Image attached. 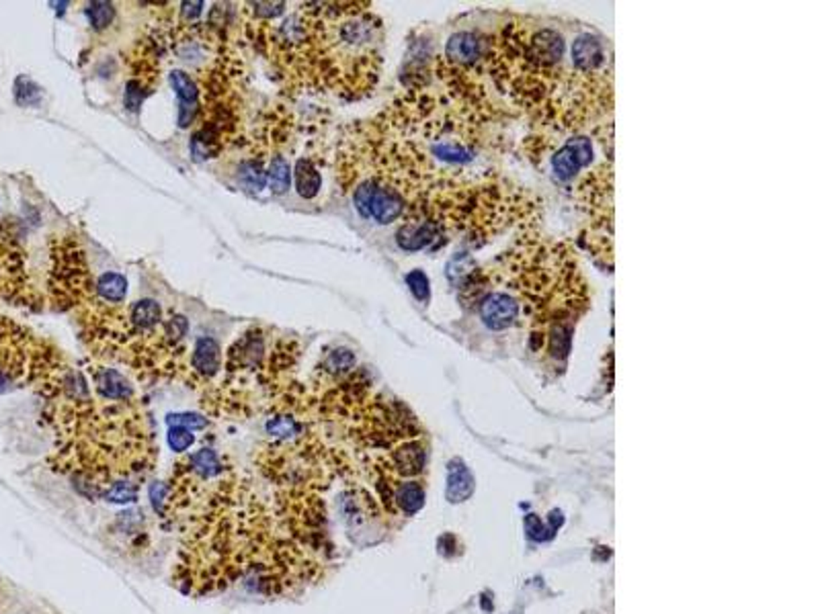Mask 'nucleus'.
<instances>
[{
	"label": "nucleus",
	"mask_w": 820,
	"mask_h": 614,
	"mask_svg": "<svg viewBox=\"0 0 820 614\" xmlns=\"http://www.w3.org/2000/svg\"><path fill=\"white\" fill-rule=\"evenodd\" d=\"M488 78L541 131L580 133L611 111V74L572 68L564 33L525 19L490 35Z\"/></svg>",
	"instance_id": "nucleus-1"
},
{
	"label": "nucleus",
	"mask_w": 820,
	"mask_h": 614,
	"mask_svg": "<svg viewBox=\"0 0 820 614\" xmlns=\"http://www.w3.org/2000/svg\"><path fill=\"white\" fill-rule=\"evenodd\" d=\"M96 280L91 276L87 256L74 236H58L52 242L50 293L58 309H85L96 299Z\"/></svg>",
	"instance_id": "nucleus-2"
},
{
	"label": "nucleus",
	"mask_w": 820,
	"mask_h": 614,
	"mask_svg": "<svg viewBox=\"0 0 820 614\" xmlns=\"http://www.w3.org/2000/svg\"><path fill=\"white\" fill-rule=\"evenodd\" d=\"M595 160V140L583 133H572L566 142L550 154V170L558 183L580 179L583 170L591 168Z\"/></svg>",
	"instance_id": "nucleus-3"
},
{
	"label": "nucleus",
	"mask_w": 820,
	"mask_h": 614,
	"mask_svg": "<svg viewBox=\"0 0 820 614\" xmlns=\"http://www.w3.org/2000/svg\"><path fill=\"white\" fill-rule=\"evenodd\" d=\"M265 334L261 328H251L238 338L226 352V381H236L244 373H254L261 379V373L267 363Z\"/></svg>",
	"instance_id": "nucleus-4"
},
{
	"label": "nucleus",
	"mask_w": 820,
	"mask_h": 614,
	"mask_svg": "<svg viewBox=\"0 0 820 614\" xmlns=\"http://www.w3.org/2000/svg\"><path fill=\"white\" fill-rule=\"evenodd\" d=\"M221 368L220 344L210 336L197 338L189 361L191 385H207Z\"/></svg>",
	"instance_id": "nucleus-5"
},
{
	"label": "nucleus",
	"mask_w": 820,
	"mask_h": 614,
	"mask_svg": "<svg viewBox=\"0 0 820 614\" xmlns=\"http://www.w3.org/2000/svg\"><path fill=\"white\" fill-rule=\"evenodd\" d=\"M170 87L179 98V127L187 129L197 123L201 109V92L199 84L191 78L185 70H173L168 74Z\"/></svg>",
	"instance_id": "nucleus-6"
},
{
	"label": "nucleus",
	"mask_w": 820,
	"mask_h": 614,
	"mask_svg": "<svg viewBox=\"0 0 820 614\" xmlns=\"http://www.w3.org/2000/svg\"><path fill=\"white\" fill-rule=\"evenodd\" d=\"M91 375H93V383H95L93 387H95L96 398L107 399V401H133L136 399L133 385L117 368L95 365V367H91Z\"/></svg>",
	"instance_id": "nucleus-7"
},
{
	"label": "nucleus",
	"mask_w": 820,
	"mask_h": 614,
	"mask_svg": "<svg viewBox=\"0 0 820 614\" xmlns=\"http://www.w3.org/2000/svg\"><path fill=\"white\" fill-rule=\"evenodd\" d=\"M476 490V479L462 459H451L447 463V490L445 495L451 504H460L472 497Z\"/></svg>",
	"instance_id": "nucleus-8"
},
{
	"label": "nucleus",
	"mask_w": 820,
	"mask_h": 614,
	"mask_svg": "<svg viewBox=\"0 0 820 614\" xmlns=\"http://www.w3.org/2000/svg\"><path fill=\"white\" fill-rule=\"evenodd\" d=\"M427 451L418 440H407L392 451V465L398 475H416L425 469Z\"/></svg>",
	"instance_id": "nucleus-9"
},
{
	"label": "nucleus",
	"mask_w": 820,
	"mask_h": 614,
	"mask_svg": "<svg viewBox=\"0 0 820 614\" xmlns=\"http://www.w3.org/2000/svg\"><path fill=\"white\" fill-rule=\"evenodd\" d=\"M127 322L133 332H150L162 324V307L154 299H142L126 307Z\"/></svg>",
	"instance_id": "nucleus-10"
},
{
	"label": "nucleus",
	"mask_w": 820,
	"mask_h": 614,
	"mask_svg": "<svg viewBox=\"0 0 820 614\" xmlns=\"http://www.w3.org/2000/svg\"><path fill=\"white\" fill-rule=\"evenodd\" d=\"M355 365H357V359L349 348H335L332 352H328L324 357V361L318 367V373L324 381L335 383V381H341L347 375H351L355 370Z\"/></svg>",
	"instance_id": "nucleus-11"
},
{
	"label": "nucleus",
	"mask_w": 820,
	"mask_h": 614,
	"mask_svg": "<svg viewBox=\"0 0 820 614\" xmlns=\"http://www.w3.org/2000/svg\"><path fill=\"white\" fill-rule=\"evenodd\" d=\"M293 177H295V188H298L300 197H304V199H314L316 195L320 193L322 174H320L318 166H316L314 160H312L310 156H302V158L295 162Z\"/></svg>",
	"instance_id": "nucleus-12"
},
{
	"label": "nucleus",
	"mask_w": 820,
	"mask_h": 614,
	"mask_svg": "<svg viewBox=\"0 0 820 614\" xmlns=\"http://www.w3.org/2000/svg\"><path fill=\"white\" fill-rule=\"evenodd\" d=\"M96 297L111 306H122L127 295L126 276L119 273H105L96 278Z\"/></svg>",
	"instance_id": "nucleus-13"
},
{
	"label": "nucleus",
	"mask_w": 820,
	"mask_h": 614,
	"mask_svg": "<svg viewBox=\"0 0 820 614\" xmlns=\"http://www.w3.org/2000/svg\"><path fill=\"white\" fill-rule=\"evenodd\" d=\"M267 183L271 186L273 195H285L289 190L291 166H289V160L285 158L284 154L277 152L275 156H271L269 168H267Z\"/></svg>",
	"instance_id": "nucleus-14"
},
{
	"label": "nucleus",
	"mask_w": 820,
	"mask_h": 614,
	"mask_svg": "<svg viewBox=\"0 0 820 614\" xmlns=\"http://www.w3.org/2000/svg\"><path fill=\"white\" fill-rule=\"evenodd\" d=\"M394 500L404 514H416L425 506V490L418 481H407L396 488Z\"/></svg>",
	"instance_id": "nucleus-15"
},
{
	"label": "nucleus",
	"mask_w": 820,
	"mask_h": 614,
	"mask_svg": "<svg viewBox=\"0 0 820 614\" xmlns=\"http://www.w3.org/2000/svg\"><path fill=\"white\" fill-rule=\"evenodd\" d=\"M474 271H476V260H474L468 252H462V254H455V256L449 260V264H447V278L451 280L453 287L460 289V287L464 285V280L472 275Z\"/></svg>",
	"instance_id": "nucleus-16"
},
{
	"label": "nucleus",
	"mask_w": 820,
	"mask_h": 614,
	"mask_svg": "<svg viewBox=\"0 0 820 614\" xmlns=\"http://www.w3.org/2000/svg\"><path fill=\"white\" fill-rule=\"evenodd\" d=\"M113 17H115V6H113L111 2L96 0V2H91V4L87 6L89 25L95 31L107 29V27L113 23Z\"/></svg>",
	"instance_id": "nucleus-17"
},
{
	"label": "nucleus",
	"mask_w": 820,
	"mask_h": 614,
	"mask_svg": "<svg viewBox=\"0 0 820 614\" xmlns=\"http://www.w3.org/2000/svg\"><path fill=\"white\" fill-rule=\"evenodd\" d=\"M103 495L111 504H131V502L138 500V486L131 484L129 479H119L113 486H109V490L105 491Z\"/></svg>",
	"instance_id": "nucleus-18"
},
{
	"label": "nucleus",
	"mask_w": 820,
	"mask_h": 614,
	"mask_svg": "<svg viewBox=\"0 0 820 614\" xmlns=\"http://www.w3.org/2000/svg\"><path fill=\"white\" fill-rule=\"evenodd\" d=\"M166 424H168V428L170 426H181V428H187L193 432V430L207 428V418L201 416V414H193V412H179V414H168Z\"/></svg>",
	"instance_id": "nucleus-19"
},
{
	"label": "nucleus",
	"mask_w": 820,
	"mask_h": 614,
	"mask_svg": "<svg viewBox=\"0 0 820 614\" xmlns=\"http://www.w3.org/2000/svg\"><path fill=\"white\" fill-rule=\"evenodd\" d=\"M15 98L19 105H37L41 98V89L25 76H19L15 82Z\"/></svg>",
	"instance_id": "nucleus-20"
},
{
	"label": "nucleus",
	"mask_w": 820,
	"mask_h": 614,
	"mask_svg": "<svg viewBox=\"0 0 820 614\" xmlns=\"http://www.w3.org/2000/svg\"><path fill=\"white\" fill-rule=\"evenodd\" d=\"M152 91H148L142 82H138V80H133V78H129L126 84V96H124V105H126L127 111H131V113H138L140 111V107H142V103H144V98L148 96Z\"/></svg>",
	"instance_id": "nucleus-21"
},
{
	"label": "nucleus",
	"mask_w": 820,
	"mask_h": 614,
	"mask_svg": "<svg viewBox=\"0 0 820 614\" xmlns=\"http://www.w3.org/2000/svg\"><path fill=\"white\" fill-rule=\"evenodd\" d=\"M407 285H409L410 293H412L418 301H423V304L429 301V295H431L429 276L425 275L423 271H412V273H409V275H407Z\"/></svg>",
	"instance_id": "nucleus-22"
},
{
	"label": "nucleus",
	"mask_w": 820,
	"mask_h": 614,
	"mask_svg": "<svg viewBox=\"0 0 820 614\" xmlns=\"http://www.w3.org/2000/svg\"><path fill=\"white\" fill-rule=\"evenodd\" d=\"M523 524H525V532H527V537H529L532 541H536V543L550 541V539L554 537V532L548 528V524H546V522H541V518H539L537 514H527V516L523 518Z\"/></svg>",
	"instance_id": "nucleus-23"
},
{
	"label": "nucleus",
	"mask_w": 820,
	"mask_h": 614,
	"mask_svg": "<svg viewBox=\"0 0 820 614\" xmlns=\"http://www.w3.org/2000/svg\"><path fill=\"white\" fill-rule=\"evenodd\" d=\"M166 440H168V447L175 453H185L191 444L195 442V436H193L191 430L181 428V426H170L168 434H166Z\"/></svg>",
	"instance_id": "nucleus-24"
},
{
	"label": "nucleus",
	"mask_w": 820,
	"mask_h": 614,
	"mask_svg": "<svg viewBox=\"0 0 820 614\" xmlns=\"http://www.w3.org/2000/svg\"><path fill=\"white\" fill-rule=\"evenodd\" d=\"M148 493H150V502H152L154 512H156L158 516H164L166 514V500H168V486L156 481V484L150 486Z\"/></svg>",
	"instance_id": "nucleus-25"
},
{
	"label": "nucleus",
	"mask_w": 820,
	"mask_h": 614,
	"mask_svg": "<svg viewBox=\"0 0 820 614\" xmlns=\"http://www.w3.org/2000/svg\"><path fill=\"white\" fill-rule=\"evenodd\" d=\"M455 549H457V541H455V537L453 534H443L441 539H439V553L441 555H445V557H451L453 553H455Z\"/></svg>",
	"instance_id": "nucleus-26"
},
{
	"label": "nucleus",
	"mask_w": 820,
	"mask_h": 614,
	"mask_svg": "<svg viewBox=\"0 0 820 614\" xmlns=\"http://www.w3.org/2000/svg\"><path fill=\"white\" fill-rule=\"evenodd\" d=\"M564 524V514L560 512V510H552L550 512V524H548V528L556 534L558 532V528Z\"/></svg>",
	"instance_id": "nucleus-27"
},
{
	"label": "nucleus",
	"mask_w": 820,
	"mask_h": 614,
	"mask_svg": "<svg viewBox=\"0 0 820 614\" xmlns=\"http://www.w3.org/2000/svg\"><path fill=\"white\" fill-rule=\"evenodd\" d=\"M480 602H482V608H484L486 613H490V611H492V604H490L488 596H482V600H480Z\"/></svg>",
	"instance_id": "nucleus-28"
}]
</instances>
